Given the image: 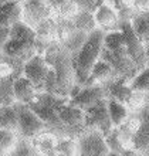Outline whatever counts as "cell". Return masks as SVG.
I'll list each match as a JSON object with an SVG mask.
<instances>
[{"label": "cell", "instance_id": "f546056e", "mask_svg": "<svg viewBox=\"0 0 149 156\" xmlns=\"http://www.w3.org/2000/svg\"><path fill=\"white\" fill-rule=\"evenodd\" d=\"M9 34H10V27H0V51L3 48L4 43L7 41Z\"/></svg>", "mask_w": 149, "mask_h": 156}, {"label": "cell", "instance_id": "6da1fadb", "mask_svg": "<svg viewBox=\"0 0 149 156\" xmlns=\"http://www.w3.org/2000/svg\"><path fill=\"white\" fill-rule=\"evenodd\" d=\"M36 41V30L27 26L23 20L17 21L10 27V34L2 48V53L9 58V64H12L13 61H21L24 66V62L34 55Z\"/></svg>", "mask_w": 149, "mask_h": 156}, {"label": "cell", "instance_id": "83f0119b", "mask_svg": "<svg viewBox=\"0 0 149 156\" xmlns=\"http://www.w3.org/2000/svg\"><path fill=\"white\" fill-rule=\"evenodd\" d=\"M102 0H73V3L75 4V7L78 12H88L94 13L95 9L98 7V4Z\"/></svg>", "mask_w": 149, "mask_h": 156}, {"label": "cell", "instance_id": "44dd1931", "mask_svg": "<svg viewBox=\"0 0 149 156\" xmlns=\"http://www.w3.org/2000/svg\"><path fill=\"white\" fill-rule=\"evenodd\" d=\"M14 75H3L0 77V107L16 104L14 98Z\"/></svg>", "mask_w": 149, "mask_h": 156}, {"label": "cell", "instance_id": "4316f807", "mask_svg": "<svg viewBox=\"0 0 149 156\" xmlns=\"http://www.w3.org/2000/svg\"><path fill=\"white\" fill-rule=\"evenodd\" d=\"M14 146V135L13 131L9 129H2L0 128V153L3 155L4 152H7Z\"/></svg>", "mask_w": 149, "mask_h": 156}, {"label": "cell", "instance_id": "ffe728a7", "mask_svg": "<svg viewBox=\"0 0 149 156\" xmlns=\"http://www.w3.org/2000/svg\"><path fill=\"white\" fill-rule=\"evenodd\" d=\"M112 74H114L112 67L105 60L99 58L98 61L92 66L91 73H90V77H88V81L85 85H91V84H97V82H105L109 80V77Z\"/></svg>", "mask_w": 149, "mask_h": 156}, {"label": "cell", "instance_id": "ba28073f", "mask_svg": "<svg viewBox=\"0 0 149 156\" xmlns=\"http://www.w3.org/2000/svg\"><path fill=\"white\" fill-rule=\"evenodd\" d=\"M84 112H85V128H97L102 132L104 136H107L114 129L111 116L108 112L107 98L98 101L95 105H92Z\"/></svg>", "mask_w": 149, "mask_h": 156}, {"label": "cell", "instance_id": "d6986e66", "mask_svg": "<svg viewBox=\"0 0 149 156\" xmlns=\"http://www.w3.org/2000/svg\"><path fill=\"white\" fill-rule=\"evenodd\" d=\"M0 128H2V129H9V131H16V129H19V111H17V104L0 107Z\"/></svg>", "mask_w": 149, "mask_h": 156}, {"label": "cell", "instance_id": "7a4b0ae2", "mask_svg": "<svg viewBox=\"0 0 149 156\" xmlns=\"http://www.w3.org/2000/svg\"><path fill=\"white\" fill-rule=\"evenodd\" d=\"M104 36L105 31L101 29H94L91 33L87 34V38L80 47L75 54H73V62H74L75 77H77V85H85L91 73L92 66L99 60L101 51L104 45Z\"/></svg>", "mask_w": 149, "mask_h": 156}, {"label": "cell", "instance_id": "484cf974", "mask_svg": "<svg viewBox=\"0 0 149 156\" xmlns=\"http://www.w3.org/2000/svg\"><path fill=\"white\" fill-rule=\"evenodd\" d=\"M13 151L10 156H36V151H34L33 145L30 144L27 139H21L17 144H14Z\"/></svg>", "mask_w": 149, "mask_h": 156}, {"label": "cell", "instance_id": "ac0fdd59", "mask_svg": "<svg viewBox=\"0 0 149 156\" xmlns=\"http://www.w3.org/2000/svg\"><path fill=\"white\" fill-rule=\"evenodd\" d=\"M131 26L144 45L149 44V9L135 13L131 19Z\"/></svg>", "mask_w": 149, "mask_h": 156}, {"label": "cell", "instance_id": "5bb4252c", "mask_svg": "<svg viewBox=\"0 0 149 156\" xmlns=\"http://www.w3.org/2000/svg\"><path fill=\"white\" fill-rule=\"evenodd\" d=\"M107 87H104L105 90V94L109 95V98H114L116 101H119L122 104H129L133 98V92L131 90L129 84H126V80L124 78H119L116 81H105Z\"/></svg>", "mask_w": 149, "mask_h": 156}, {"label": "cell", "instance_id": "603a6c76", "mask_svg": "<svg viewBox=\"0 0 149 156\" xmlns=\"http://www.w3.org/2000/svg\"><path fill=\"white\" fill-rule=\"evenodd\" d=\"M107 104L112 125L114 126H121L128 118V109L125 107V104L119 102V101H116L114 98H107Z\"/></svg>", "mask_w": 149, "mask_h": 156}, {"label": "cell", "instance_id": "cb8c5ba5", "mask_svg": "<svg viewBox=\"0 0 149 156\" xmlns=\"http://www.w3.org/2000/svg\"><path fill=\"white\" fill-rule=\"evenodd\" d=\"M111 6L115 9L119 14L121 21L131 20L135 13H138V4L139 0H109Z\"/></svg>", "mask_w": 149, "mask_h": 156}, {"label": "cell", "instance_id": "52a82bcc", "mask_svg": "<svg viewBox=\"0 0 149 156\" xmlns=\"http://www.w3.org/2000/svg\"><path fill=\"white\" fill-rule=\"evenodd\" d=\"M119 30L124 34L125 38V47H126V53L131 57L135 66L138 67V70L141 71L142 68L146 67V58H145V45L139 40L135 31H133L131 21L129 20H122L119 24Z\"/></svg>", "mask_w": 149, "mask_h": 156}, {"label": "cell", "instance_id": "3957f363", "mask_svg": "<svg viewBox=\"0 0 149 156\" xmlns=\"http://www.w3.org/2000/svg\"><path fill=\"white\" fill-rule=\"evenodd\" d=\"M67 102H68V98H62L55 94L43 91V92H37L36 98L26 105L34 114H37L43 122L46 123V126H48L51 131H54L55 133H61V135H68L71 133L70 129L64 125V122L58 115V108Z\"/></svg>", "mask_w": 149, "mask_h": 156}, {"label": "cell", "instance_id": "4fadbf2b", "mask_svg": "<svg viewBox=\"0 0 149 156\" xmlns=\"http://www.w3.org/2000/svg\"><path fill=\"white\" fill-rule=\"evenodd\" d=\"M58 115L64 122V125L70 129L71 135L75 132L81 133L85 129V112L83 109L75 108L67 102L58 108Z\"/></svg>", "mask_w": 149, "mask_h": 156}, {"label": "cell", "instance_id": "7c38bea8", "mask_svg": "<svg viewBox=\"0 0 149 156\" xmlns=\"http://www.w3.org/2000/svg\"><path fill=\"white\" fill-rule=\"evenodd\" d=\"M94 19H95L97 27L104 30L105 33L114 31V30H119V24H121L119 14L107 2H101L98 4V7L94 12Z\"/></svg>", "mask_w": 149, "mask_h": 156}, {"label": "cell", "instance_id": "f1b7e54d", "mask_svg": "<svg viewBox=\"0 0 149 156\" xmlns=\"http://www.w3.org/2000/svg\"><path fill=\"white\" fill-rule=\"evenodd\" d=\"M57 12L60 13L64 19H71V17L74 16L78 10H77V7H75V4L73 3V0H67L66 3L62 4V6L58 9Z\"/></svg>", "mask_w": 149, "mask_h": 156}, {"label": "cell", "instance_id": "e575fe53", "mask_svg": "<svg viewBox=\"0 0 149 156\" xmlns=\"http://www.w3.org/2000/svg\"><path fill=\"white\" fill-rule=\"evenodd\" d=\"M80 156H81V155H80Z\"/></svg>", "mask_w": 149, "mask_h": 156}, {"label": "cell", "instance_id": "30bf717a", "mask_svg": "<svg viewBox=\"0 0 149 156\" xmlns=\"http://www.w3.org/2000/svg\"><path fill=\"white\" fill-rule=\"evenodd\" d=\"M17 111H19V131L23 138H33L44 128H47L41 118L37 114H34L26 104L17 102Z\"/></svg>", "mask_w": 149, "mask_h": 156}, {"label": "cell", "instance_id": "2e32d148", "mask_svg": "<svg viewBox=\"0 0 149 156\" xmlns=\"http://www.w3.org/2000/svg\"><path fill=\"white\" fill-rule=\"evenodd\" d=\"M133 148L138 152L149 153V111L141 112V122L133 136Z\"/></svg>", "mask_w": 149, "mask_h": 156}, {"label": "cell", "instance_id": "836d02e7", "mask_svg": "<svg viewBox=\"0 0 149 156\" xmlns=\"http://www.w3.org/2000/svg\"><path fill=\"white\" fill-rule=\"evenodd\" d=\"M148 2H149V0H148Z\"/></svg>", "mask_w": 149, "mask_h": 156}, {"label": "cell", "instance_id": "d4e9b609", "mask_svg": "<svg viewBox=\"0 0 149 156\" xmlns=\"http://www.w3.org/2000/svg\"><path fill=\"white\" fill-rule=\"evenodd\" d=\"M129 87L133 92L149 94V67L138 71V74L129 81Z\"/></svg>", "mask_w": 149, "mask_h": 156}, {"label": "cell", "instance_id": "4dcf8cb0", "mask_svg": "<svg viewBox=\"0 0 149 156\" xmlns=\"http://www.w3.org/2000/svg\"><path fill=\"white\" fill-rule=\"evenodd\" d=\"M66 2L67 0H47V3H48L50 6H51V9H54V10H58Z\"/></svg>", "mask_w": 149, "mask_h": 156}, {"label": "cell", "instance_id": "7402d4cb", "mask_svg": "<svg viewBox=\"0 0 149 156\" xmlns=\"http://www.w3.org/2000/svg\"><path fill=\"white\" fill-rule=\"evenodd\" d=\"M71 24L74 26L75 30L84 31V33H91L94 29H97L95 19H94V13L88 12H77L74 16L70 19Z\"/></svg>", "mask_w": 149, "mask_h": 156}, {"label": "cell", "instance_id": "9c48e42d", "mask_svg": "<svg viewBox=\"0 0 149 156\" xmlns=\"http://www.w3.org/2000/svg\"><path fill=\"white\" fill-rule=\"evenodd\" d=\"M51 67L47 64L46 58L34 54L33 57H30L23 66V75L26 78H29L31 84L34 85L36 90L44 91V85H46L47 75L50 73Z\"/></svg>", "mask_w": 149, "mask_h": 156}, {"label": "cell", "instance_id": "8992f818", "mask_svg": "<svg viewBox=\"0 0 149 156\" xmlns=\"http://www.w3.org/2000/svg\"><path fill=\"white\" fill-rule=\"evenodd\" d=\"M78 148L81 156H107L109 152L105 136L97 128H85L80 133Z\"/></svg>", "mask_w": 149, "mask_h": 156}, {"label": "cell", "instance_id": "8fae6325", "mask_svg": "<svg viewBox=\"0 0 149 156\" xmlns=\"http://www.w3.org/2000/svg\"><path fill=\"white\" fill-rule=\"evenodd\" d=\"M23 9V21L27 26L36 29V26L43 21L44 19H48L50 12L53 10L51 6L47 3V0H27Z\"/></svg>", "mask_w": 149, "mask_h": 156}, {"label": "cell", "instance_id": "9a60e30c", "mask_svg": "<svg viewBox=\"0 0 149 156\" xmlns=\"http://www.w3.org/2000/svg\"><path fill=\"white\" fill-rule=\"evenodd\" d=\"M23 20V9L16 0L3 2L0 4V27H12L14 23Z\"/></svg>", "mask_w": 149, "mask_h": 156}, {"label": "cell", "instance_id": "5b68a950", "mask_svg": "<svg viewBox=\"0 0 149 156\" xmlns=\"http://www.w3.org/2000/svg\"><path fill=\"white\" fill-rule=\"evenodd\" d=\"M107 98L104 85L101 84H91V85H75L70 92L68 104L75 108H80L83 111H87L88 108L95 105L98 101Z\"/></svg>", "mask_w": 149, "mask_h": 156}, {"label": "cell", "instance_id": "277c9868", "mask_svg": "<svg viewBox=\"0 0 149 156\" xmlns=\"http://www.w3.org/2000/svg\"><path fill=\"white\" fill-rule=\"evenodd\" d=\"M48 66L54 70L55 82H57V95L70 94L77 85L73 54L68 50H57L53 55V60L48 61Z\"/></svg>", "mask_w": 149, "mask_h": 156}, {"label": "cell", "instance_id": "e0dca14e", "mask_svg": "<svg viewBox=\"0 0 149 156\" xmlns=\"http://www.w3.org/2000/svg\"><path fill=\"white\" fill-rule=\"evenodd\" d=\"M14 98H16V102L20 104H29L31 102L36 95H37V90L34 88V85L31 84L29 78H26L24 75H20V77L14 78Z\"/></svg>", "mask_w": 149, "mask_h": 156}, {"label": "cell", "instance_id": "1f68e13d", "mask_svg": "<svg viewBox=\"0 0 149 156\" xmlns=\"http://www.w3.org/2000/svg\"><path fill=\"white\" fill-rule=\"evenodd\" d=\"M145 58H146V67H149V44L145 45Z\"/></svg>", "mask_w": 149, "mask_h": 156}, {"label": "cell", "instance_id": "d6a6232c", "mask_svg": "<svg viewBox=\"0 0 149 156\" xmlns=\"http://www.w3.org/2000/svg\"><path fill=\"white\" fill-rule=\"evenodd\" d=\"M107 156H122V155H119V153H116V152H112V151H109V152L107 153Z\"/></svg>", "mask_w": 149, "mask_h": 156}]
</instances>
